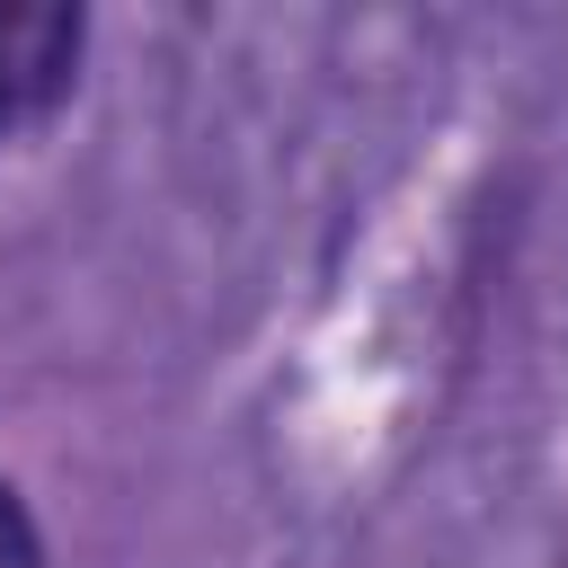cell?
Wrapping results in <instances>:
<instances>
[{"label": "cell", "mask_w": 568, "mask_h": 568, "mask_svg": "<svg viewBox=\"0 0 568 568\" xmlns=\"http://www.w3.org/2000/svg\"><path fill=\"white\" fill-rule=\"evenodd\" d=\"M80 62V9H0V142L36 124Z\"/></svg>", "instance_id": "6da1fadb"}, {"label": "cell", "mask_w": 568, "mask_h": 568, "mask_svg": "<svg viewBox=\"0 0 568 568\" xmlns=\"http://www.w3.org/2000/svg\"><path fill=\"white\" fill-rule=\"evenodd\" d=\"M0 568H44L36 524H27V506H18V488H9V479H0Z\"/></svg>", "instance_id": "7a4b0ae2"}]
</instances>
